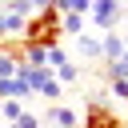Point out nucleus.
I'll use <instances>...</instances> for the list:
<instances>
[{
  "label": "nucleus",
  "instance_id": "nucleus-4",
  "mask_svg": "<svg viewBox=\"0 0 128 128\" xmlns=\"http://www.w3.org/2000/svg\"><path fill=\"white\" fill-rule=\"evenodd\" d=\"M40 124H52V128H80V120H76V112H72L68 104H52V108L40 116Z\"/></svg>",
  "mask_w": 128,
  "mask_h": 128
},
{
  "label": "nucleus",
  "instance_id": "nucleus-6",
  "mask_svg": "<svg viewBox=\"0 0 128 128\" xmlns=\"http://www.w3.org/2000/svg\"><path fill=\"white\" fill-rule=\"evenodd\" d=\"M28 96H32V92H28L16 76H12V80H0V104H4V100H20V104H24Z\"/></svg>",
  "mask_w": 128,
  "mask_h": 128
},
{
  "label": "nucleus",
  "instance_id": "nucleus-5",
  "mask_svg": "<svg viewBox=\"0 0 128 128\" xmlns=\"http://www.w3.org/2000/svg\"><path fill=\"white\" fill-rule=\"evenodd\" d=\"M120 52H124V36H120V32H104V36H100V60H104V64H116Z\"/></svg>",
  "mask_w": 128,
  "mask_h": 128
},
{
  "label": "nucleus",
  "instance_id": "nucleus-7",
  "mask_svg": "<svg viewBox=\"0 0 128 128\" xmlns=\"http://www.w3.org/2000/svg\"><path fill=\"white\" fill-rule=\"evenodd\" d=\"M20 32H24V20L0 8V40H12V36H20Z\"/></svg>",
  "mask_w": 128,
  "mask_h": 128
},
{
  "label": "nucleus",
  "instance_id": "nucleus-3",
  "mask_svg": "<svg viewBox=\"0 0 128 128\" xmlns=\"http://www.w3.org/2000/svg\"><path fill=\"white\" fill-rule=\"evenodd\" d=\"M120 16H124V0H92V12H88V20H92L100 32H116Z\"/></svg>",
  "mask_w": 128,
  "mask_h": 128
},
{
  "label": "nucleus",
  "instance_id": "nucleus-11",
  "mask_svg": "<svg viewBox=\"0 0 128 128\" xmlns=\"http://www.w3.org/2000/svg\"><path fill=\"white\" fill-rule=\"evenodd\" d=\"M80 52H84L88 60H100V40H96V36H80Z\"/></svg>",
  "mask_w": 128,
  "mask_h": 128
},
{
  "label": "nucleus",
  "instance_id": "nucleus-1",
  "mask_svg": "<svg viewBox=\"0 0 128 128\" xmlns=\"http://www.w3.org/2000/svg\"><path fill=\"white\" fill-rule=\"evenodd\" d=\"M56 40H60V12H56V8L32 12V16L24 20L20 44H28V48H56Z\"/></svg>",
  "mask_w": 128,
  "mask_h": 128
},
{
  "label": "nucleus",
  "instance_id": "nucleus-12",
  "mask_svg": "<svg viewBox=\"0 0 128 128\" xmlns=\"http://www.w3.org/2000/svg\"><path fill=\"white\" fill-rule=\"evenodd\" d=\"M60 64H68V52H64V48H60V44H56V48H48V68H52V72H56V68H60Z\"/></svg>",
  "mask_w": 128,
  "mask_h": 128
},
{
  "label": "nucleus",
  "instance_id": "nucleus-2",
  "mask_svg": "<svg viewBox=\"0 0 128 128\" xmlns=\"http://www.w3.org/2000/svg\"><path fill=\"white\" fill-rule=\"evenodd\" d=\"M80 128H128V120H124L120 112H112L104 100H88V104H84Z\"/></svg>",
  "mask_w": 128,
  "mask_h": 128
},
{
  "label": "nucleus",
  "instance_id": "nucleus-9",
  "mask_svg": "<svg viewBox=\"0 0 128 128\" xmlns=\"http://www.w3.org/2000/svg\"><path fill=\"white\" fill-rule=\"evenodd\" d=\"M0 116H4L8 124H16V120L24 116V104H20V100H4V104H0Z\"/></svg>",
  "mask_w": 128,
  "mask_h": 128
},
{
  "label": "nucleus",
  "instance_id": "nucleus-13",
  "mask_svg": "<svg viewBox=\"0 0 128 128\" xmlns=\"http://www.w3.org/2000/svg\"><path fill=\"white\" fill-rule=\"evenodd\" d=\"M12 128H40V116H36V112H24V116H20Z\"/></svg>",
  "mask_w": 128,
  "mask_h": 128
},
{
  "label": "nucleus",
  "instance_id": "nucleus-14",
  "mask_svg": "<svg viewBox=\"0 0 128 128\" xmlns=\"http://www.w3.org/2000/svg\"><path fill=\"white\" fill-rule=\"evenodd\" d=\"M44 8H52V0H32V12H44Z\"/></svg>",
  "mask_w": 128,
  "mask_h": 128
},
{
  "label": "nucleus",
  "instance_id": "nucleus-10",
  "mask_svg": "<svg viewBox=\"0 0 128 128\" xmlns=\"http://www.w3.org/2000/svg\"><path fill=\"white\" fill-rule=\"evenodd\" d=\"M16 68H20V60H16V56H8V52H0V80H12V76H16Z\"/></svg>",
  "mask_w": 128,
  "mask_h": 128
},
{
  "label": "nucleus",
  "instance_id": "nucleus-8",
  "mask_svg": "<svg viewBox=\"0 0 128 128\" xmlns=\"http://www.w3.org/2000/svg\"><path fill=\"white\" fill-rule=\"evenodd\" d=\"M84 24H88V16H72V12H64V16H60V36H80Z\"/></svg>",
  "mask_w": 128,
  "mask_h": 128
}]
</instances>
